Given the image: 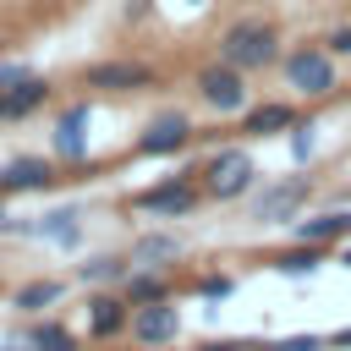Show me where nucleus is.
<instances>
[{
	"label": "nucleus",
	"instance_id": "nucleus-21",
	"mask_svg": "<svg viewBox=\"0 0 351 351\" xmlns=\"http://www.w3.org/2000/svg\"><path fill=\"white\" fill-rule=\"evenodd\" d=\"M132 274V258H88L82 263V280L88 285H115V280H126Z\"/></svg>",
	"mask_w": 351,
	"mask_h": 351
},
{
	"label": "nucleus",
	"instance_id": "nucleus-20",
	"mask_svg": "<svg viewBox=\"0 0 351 351\" xmlns=\"http://www.w3.org/2000/svg\"><path fill=\"white\" fill-rule=\"evenodd\" d=\"M318 263H329V247H313V241H302V247H291V252H280V258H274V269H280V274H291V280L313 274Z\"/></svg>",
	"mask_w": 351,
	"mask_h": 351
},
{
	"label": "nucleus",
	"instance_id": "nucleus-26",
	"mask_svg": "<svg viewBox=\"0 0 351 351\" xmlns=\"http://www.w3.org/2000/svg\"><path fill=\"white\" fill-rule=\"evenodd\" d=\"M197 296H208V302H219V296H230V274H208V280L197 285Z\"/></svg>",
	"mask_w": 351,
	"mask_h": 351
},
{
	"label": "nucleus",
	"instance_id": "nucleus-28",
	"mask_svg": "<svg viewBox=\"0 0 351 351\" xmlns=\"http://www.w3.org/2000/svg\"><path fill=\"white\" fill-rule=\"evenodd\" d=\"M154 11V0H126V22H143Z\"/></svg>",
	"mask_w": 351,
	"mask_h": 351
},
{
	"label": "nucleus",
	"instance_id": "nucleus-8",
	"mask_svg": "<svg viewBox=\"0 0 351 351\" xmlns=\"http://www.w3.org/2000/svg\"><path fill=\"white\" fill-rule=\"evenodd\" d=\"M307 192H313V181H307V176L274 181V186H269V192L252 203V219H258V225H285V219H291V214L307 203Z\"/></svg>",
	"mask_w": 351,
	"mask_h": 351
},
{
	"label": "nucleus",
	"instance_id": "nucleus-2",
	"mask_svg": "<svg viewBox=\"0 0 351 351\" xmlns=\"http://www.w3.org/2000/svg\"><path fill=\"white\" fill-rule=\"evenodd\" d=\"M280 71H285V88L296 99H329L340 88V71H335V55L324 44H296L280 55Z\"/></svg>",
	"mask_w": 351,
	"mask_h": 351
},
{
	"label": "nucleus",
	"instance_id": "nucleus-7",
	"mask_svg": "<svg viewBox=\"0 0 351 351\" xmlns=\"http://www.w3.org/2000/svg\"><path fill=\"white\" fill-rule=\"evenodd\" d=\"M132 340H137L143 351H154V346H176V340H181V313H176L170 302L132 307Z\"/></svg>",
	"mask_w": 351,
	"mask_h": 351
},
{
	"label": "nucleus",
	"instance_id": "nucleus-16",
	"mask_svg": "<svg viewBox=\"0 0 351 351\" xmlns=\"http://www.w3.org/2000/svg\"><path fill=\"white\" fill-rule=\"evenodd\" d=\"M132 269H165L170 258H181V236H159V230H148V236H137L132 241Z\"/></svg>",
	"mask_w": 351,
	"mask_h": 351
},
{
	"label": "nucleus",
	"instance_id": "nucleus-11",
	"mask_svg": "<svg viewBox=\"0 0 351 351\" xmlns=\"http://www.w3.org/2000/svg\"><path fill=\"white\" fill-rule=\"evenodd\" d=\"M186 143H192V121H186L181 110H165V115H154V121L143 126L137 154H181Z\"/></svg>",
	"mask_w": 351,
	"mask_h": 351
},
{
	"label": "nucleus",
	"instance_id": "nucleus-1",
	"mask_svg": "<svg viewBox=\"0 0 351 351\" xmlns=\"http://www.w3.org/2000/svg\"><path fill=\"white\" fill-rule=\"evenodd\" d=\"M219 60L225 66H236V71H269V66H280V27L269 22V16H241V22H230L225 33H219Z\"/></svg>",
	"mask_w": 351,
	"mask_h": 351
},
{
	"label": "nucleus",
	"instance_id": "nucleus-18",
	"mask_svg": "<svg viewBox=\"0 0 351 351\" xmlns=\"http://www.w3.org/2000/svg\"><path fill=\"white\" fill-rule=\"evenodd\" d=\"M60 296H66V280H27V285L11 291V307H16V313H44V307H55Z\"/></svg>",
	"mask_w": 351,
	"mask_h": 351
},
{
	"label": "nucleus",
	"instance_id": "nucleus-32",
	"mask_svg": "<svg viewBox=\"0 0 351 351\" xmlns=\"http://www.w3.org/2000/svg\"><path fill=\"white\" fill-rule=\"evenodd\" d=\"M192 5H203V0H192Z\"/></svg>",
	"mask_w": 351,
	"mask_h": 351
},
{
	"label": "nucleus",
	"instance_id": "nucleus-15",
	"mask_svg": "<svg viewBox=\"0 0 351 351\" xmlns=\"http://www.w3.org/2000/svg\"><path fill=\"white\" fill-rule=\"evenodd\" d=\"M121 285H126L121 296H126L132 307H148V302H176V280H170L165 269H132Z\"/></svg>",
	"mask_w": 351,
	"mask_h": 351
},
{
	"label": "nucleus",
	"instance_id": "nucleus-9",
	"mask_svg": "<svg viewBox=\"0 0 351 351\" xmlns=\"http://www.w3.org/2000/svg\"><path fill=\"white\" fill-rule=\"evenodd\" d=\"M55 186V165L44 154H16L0 165V197H16V192H44Z\"/></svg>",
	"mask_w": 351,
	"mask_h": 351
},
{
	"label": "nucleus",
	"instance_id": "nucleus-29",
	"mask_svg": "<svg viewBox=\"0 0 351 351\" xmlns=\"http://www.w3.org/2000/svg\"><path fill=\"white\" fill-rule=\"evenodd\" d=\"M16 77H27V71H22V66H11V60H0V93H5Z\"/></svg>",
	"mask_w": 351,
	"mask_h": 351
},
{
	"label": "nucleus",
	"instance_id": "nucleus-4",
	"mask_svg": "<svg viewBox=\"0 0 351 351\" xmlns=\"http://www.w3.org/2000/svg\"><path fill=\"white\" fill-rule=\"evenodd\" d=\"M197 99L214 110V115H241L252 104V88H247V71L214 60V66H197Z\"/></svg>",
	"mask_w": 351,
	"mask_h": 351
},
{
	"label": "nucleus",
	"instance_id": "nucleus-14",
	"mask_svg": "<svg viewBox=\"0 0 351 351\" xmlns=\"http://www.w3.org/2000/svg\"><path fill=\"white\" fill-rule=\"evenodd\" d=\"M44 104H49V82L27 71V77H16V82L0 93V121H27V115H38Z\"/></svg>",
	"mask_w": 351,
	"mask_h": 351
},
{
	"label": "nucleus",
	"instance_id": "nucleus-13",
	"mask_svg": "<svg viewBox=\"0 0 351 351\" xmlns=\"http://www.w3.org/2000/svg\"><path fill=\"white\" fill-rule=\"evenodd\" d=\"M302 121V110L291 104V99H263V104H247L241 110V132L247 137H280V132H291Z\"/></svg>",
	"mask_w": 351,
	"mask_h": 351
},
{
	"label": "nucleus",
	"instance_id": "nucleus-27",
	"mask_svg": "<svg viewBox=\"0 0 351 351\" xmlns=\"http://www.w3.org/2000/svg\"><path fill=\"white\" fill-rule=\"evenodd\" d=\"M197 351H252V346H241V340H197Z\"/></svg>",
	"mask_w": 351,
	"mask_h": 351
},
{
	"label": "nucleus",
	"instance_id": "nucleus-3",
	"mask_svg": "<svg viewBox=\"0 0 351 351\" xmlns=\"http://www.w3.org/2000/svg\"><path fill=\"white\" fill-rule=\"evenodd\" d=\"M252 181H258V165H252V154H241V148H219V154L203 165V176H197L203 197H214V203H236Z\"/></svg>",
	"mask_w": 351,
	"mask_h": 351
},
{
	"label": "nucleus",
	"instance_id": "nucleus-6",
	"mask_svg": "<svg viewBox=\"0 0 351 351\" xmlns=\"http://www.w3.org/2000/svg\"><path fill=\"white\" fill-rule=\"evenodd\" d=\"M154 82H159V71L148 60H99L82 71V88H99V93H137Z\"/></svg>",
	"mask_w": 351,
	"mask_h": 351
},
{
	"label": "nucleus",
	"instance_id": "nucleus-12",
	"mask_svg": "<svg viewBox=\"0 0 351 351\" xmlns=\"http://www.w3.org/2000/svg\"><path fill=\"white\" fill-rule=\"evenodd\" d=\"M132 329V302L115 296V291H93L88 296V335L93 340H115Z\"/></svg>",
	"mask_w": 351,
	"mask_h": 351
},
{
	"label": "nucleus",
	"instance_id": "nucleus-19",
	"mask_svg": "<svg viewBox=\"0 0 351 351\" xmlns=\"http://www.w3.org/2000/svg\"><path fill=\"white\" fill-rule=\"evenodd\" d=\"M27 335H33V351H82V335L66 329L60 318H38Z\"/></svg>",
	"mask_w": 351,
	"mask_h": 351
},
{
	"label": "nucleus",
	"instance_id": "nucleus-30",
	"mask_svg": "<svg viewBox=\"0 0 351 351\" xmlns=\"http://www.w3.org/2000/svg\"><path fill=\"white\" fill-rule=\"evenodd\" d=\"M329 346H335V351H351V324H346V329H335V335H329Z\"/></svg>",
	"mask_w": 351,
	"mask_h": 351
},
{
	"label": "nucleus",
	"instance_id": "nucleus-24",
	"mask_svg": "<svg viewBox=\"0 0 351 351\" xmlns=\"http://www.w3.org/2000/svg\"><path fill=\"white\" fill-rule=\"evenodd\" d=\"M291 148H296V159H307V154H313V121H307V115L291 126Z\"/></svg>",
	"mask_w": 351,
	"mask_h": 351
},
{
	"label": "nucleus",
	"instance_id": "nucleus-25",
	"mask_svg": "<svg viewBox=\"0 0 351 351\" xmlns=\"http://www.w3.org/2000/svg\"><path fill=\"white\" fill-rule=\"evenodd\" d=\"M71 214H44V225H33V236H71Z\"/></svg>",
	"mask_w": 351,
	"mask_h": 351
},
{
	"label": "nucleus",
	"instance_id": "nucleus-23",
	"mask_svg": "<svg viewBox=\"0 0 351 351\" xmlns=\"http://www.w3.org/2000/svg\"><path fill=\"white\" fill-rule=\"evenodd\" d=\"M263 351H324L318 335H285V340H269Z\"/></svg>",
	"mask_w": 351,
	"mask_h": 351
},
{
	"label": "nucleus",
	"instance_id": "nucleus-5",
	"mask_svg": "<svg viewBox=\"0 0 351 351\" xmlns=\"http://www.w3.org/2000/svg\"><path fill=\"white\" fill-rule=\"evenodd\" d=\"M197 197H203L197 181L170 176V181H159V186H143V192L132 197V208H143V214H154V219H176V214H192Z\"/></svg>",
	"mask_w": 351,
	"mask_h": 351
},
{
	"label": "nucleus",
	"instance_id": "nucleus-22",
	"mask_svg": "<svg viewBox=\"0 0 351 351\" xmlns=\"http://www.w3.org/2000/svg\"><path fill=\"white\" fill-rule=\"evenodd\" d=\"M324 49H329L335 60H351V22H335L329 38H324Z\"/></svg>",
	"mask_w": 351,
	"mask_h": 351
},
{
	"label": "nucleus",
	"instance_id": "nucleus-10",
	"mask_svg": "<svg viewBox=\"0 0 351 351\" xmlns=\"http://www.w3.org/2000/svg\"><path fill=\"white\" fill-rule=\"evenodd\" d=\"M88 121H93L88 104H71V110L55 115V132H49L55 159H66V165H82V159H88Z\"/></svg>",
	"mask_w": 351,
	"mask_h": 351
},
{
	"label": "nucleus",
	"instance_id": "nucleus-17",
	"mask_svg": "<svg viewBox=\"0 0 351 351\" xmlns=\"http://www.w3.org/2000/svg\"><path fill=\"white\" fill-rule=\"evenodd\" d=\"M351 236V214H313V219H296V241H313V247H335Z\"/></svg>",
	"mask_w": 351,
	"mask_h": 351
},
{
	"label": "nucleus",
	"instance_id": "nucleus-33",
	"mask_svg": "<svg viewBox=\"0 0 351 351\" xmlns=\"http://www.w3.org/2000/svg\"><path fill=\"white\" fill-rule=\"evenodd\" d=\"M0 225H5V214H0Z\"/></svg>",
	"mask_w": 351,
	"mask_h": 351
},
{
	"label": "nucleus",
	"instance_id": "nucleus-31",
	"mask_svg": "<svg viewBox=\"0 0 351 351\" xmlns=\"http://www.w3.org/2000/svg\"><path fill=\"white\" fill-rule=\"evenodd\" d=\"M340 263H346V269H351V247H346V252H340Z\"/></svg>",
	"mask_w": 351,
	"mask_h": 351
}]
</instances>
